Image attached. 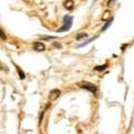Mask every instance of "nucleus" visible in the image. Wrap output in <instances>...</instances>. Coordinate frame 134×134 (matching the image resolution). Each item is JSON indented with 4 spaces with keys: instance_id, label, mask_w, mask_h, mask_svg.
Masks as SVG:
<instances>
[{
    "instance_id": "9d476101",
    "label": "nucleus",
    "mask_w": 134,
    "mask_h": 134,
    "mask_svg": "<svg viewBox=\"0 0 134 134\" xmlns=\"http://www.w3.org/2000/svg\"><path fill=\"white\" fill-rule=\"evenodd\" d=\"M86 37H87V35L85 34V32H83V34L77 35V36H76V40H81L82 38H86Z\"/></svg>"
},
{
    "instance_id": "7ed1b4c3",
    "label": "nucleus",
    "mask_w": 134,
    "mask_h": 134,
    "mask_svg": "<svg viewBox=\"0 0 134 134\" xmlns=\"http://www.w3.org/2000/svg\"><path fill=\"white\" fill-rule=\"evenodd\" d=\"M34 49L37 50V52H44V50L46 49V46L40 41H35L34 42Z\"/></svg>"
},
{
    "instance_id": "f257e3e1",
    "label": "nucleus",
    "mask_w": 134,
    "mask_h": 134,
    "mask_svg": "<svg viewBox=\"0 0 134 134\" xmlns=\"http://www.w3.org/2000/svg\"><path fill=\"white\" fill-rule=\"evenodd\" d=\"M73 21H74V17L71 15H65L63 18V26L61 28H58L56 31L57 32H66L68 31L69 29L73 26Z\"/></svg>"
},
{
    "instance_id": "6e6552de",
    "label": "nucleus",
    "mask_w": 134,
    "mask_h": 134,
    "mask_svg": "<svg viewBox=\"0 0 134 134\" xmlns=\"http://www.w3.org/2000/svg\"><path fill=\"white\" fill-rule=\"evenodd\" d=\"M106 68H107V64H104V65H100V66L94 67V69L96 72H103V71H105Z\"/></svg>"
},
{
    "instance_id": "423d86ee",
    "label": "nucleus",
    "mask_w": 134,
    "mask_h": 134,
    "mask_svg": "<svg viewBox=\"0 0 134 134\" xmlns=\"http://www.w3.org/2000/svg\"><path fill=\"white\" fill-rule=\"evenodd\" d=\"M64 7L66 9H68V10H72L74 8V1L73 0H66L65 2H64Z\"/></svg>"
},
{
    "instance_id": "0eeeda50",
    "label": "nucleus",
    "mask_w": 134,
    "mask_h": 134,
    "mask_svg": "<svg viewBox=\"0 0 134 134\" xmlns=\"http://www.w3.org/2000/svg\"><path fill=\"white\" fill-rule=\"evenodd\" d=\"M112 22H113V18H110L108 20H106V22L104 24V26L102 27V29H101V31H102V32H103V31H105L106 29H107L108 27H110L111 25H112Z\"/></svg>"
},
{
    "instance_id": "f8f14e48",
    "label": "nucleus",
    "mask_w": 134,
    "mask_h": 134,
    "mask_svg": "<svg viewBox=\"0 0 134 134\" xmlns=\"http://www.w3.org/2000/svg\"><path fill=\"white\" fill-rule=\"evenodd\" d=\"M54 47H56V48H62V45L58 44V42H54Z\"/></svg>"
},
{
    "instance_id": "20e7f679",
    "label": "nucleus",
    "mask_w": 134,
    "mask_h": 134,
    "mask_svg": "<svg viewBox=\"0 0 134 134\" xmlns=\"http://www.w3.org/2000/svg\"><path fill=\"white\" fill-rule=\"evenodd\" d=\"M59 95H61V91H59V89H57V88L53 89V91L49 93V100L50 101L56 100V98H58V96H59Z\"/></svg>"
},
{
    "instance_id": "ddd939ff",
    "label": "nucleus",
    "mask_w": 134,
    "mask_h": 134,
    "mask_svg": "<svg viewBox=\"0 0 134 134\" xmlns=\"http://www.w3.org/2000/svg\"><path fill=\"white\" fill-rule=\"evenodd\" d=\"M115 2V0H108V2H107V6H112V3Z\"/></svg>"
},
{
    "instance_id": "1a4fd4ad",
    "label": "nucleus",
    "mask_w": 134,
    "mask_h": 134,
    "mask_svg": "<svg viewBox=\"0 0 134 134\" xmlns=\"http://www.w3.org/2000/svg\"><path fill=\"white\" fill-rule=\"evenodd\" d=\"M17 71H18V74H19V78H20V79H25V78H26V76H25V73L21 71L19 67H17Z\"/></svg>"
},
{
    "instance_id": "4468645a",
    "label": "nucleus",
    "mask_w": 134,
    "mask_h": 134,
    "mask_svg": "<svg viewBox=\"0 0 134 134\" xmlns=\"http://www.w3.org/2000/svg\"><path fill=\"white\" fill-rule=\"evenodd\" d=\"M1 39H2V40H5V39H6V35L3 34L2 30H1Z\"/></svg>"
},
{
    "instance_id": "f03ea898",
    "label": "nucleus",
    "mask_w": 134,
    "mask_h": 134,
    "mask_svg": "<svg viewBox=\"0 0 134 134\" xmlns=\"http://www.w3.org/2000/svg\"><path fill=\"white\" fill-rule=\"evenodd\" d=\"M78 86L81 87V88H84V89H86V91H88V92L93 93V94H95V93L97 92V87L95 86L94 84H92V83H88V82L79 83Z\"/></svg>"
},
{
    "instance_id": "9b49d317",
    "label": "nucleus",
    "mask_w": 134,
    "mask_h": 134,
    "mask_svg": "<svg viewBox=\"0 0 134 134\" xmlns=\"http://www.w3.org/2000/svg\"><path fill=\"white\" fill-rule=\"evenodd\" d=\"M108 17H110V12H108V11H106L105 12V15H104V17H103V19H104V20H108Z\"/></svg>"
},
{
    "instance_id": "39448f33",
    "label": "nucleus",
    "mask_w": 134,
    "mask_h": 134,
    "mask_svg": "<svg viewBox=\"0 0 134 134\" xmlns=\"http://www.w3.org/2000/svg\"><path fill=\"white\" fill-rule=\"evenodd\" d=\"M95 39H97V36H94V37H92V38H89V39H87V40H85V41H83V42H82V44H79V45H78V48L85 47V46H86V45H88L89 42L94 41Z\"/></svg>"
}]
</instances>
